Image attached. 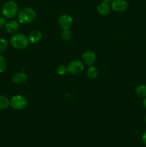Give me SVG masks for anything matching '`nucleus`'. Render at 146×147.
I'll return each instance as SVG.
<instances>
[{
  "label": "nucleus",
  "instance_id": "obj_1",
  "mask_svg": "<svg viewBox=\"0 0 146 147\" xmlns=\"http://www.w3.org/2000/svg\"><path fill=\"white\" fill-rule=\"evenodd\" d=\"M29 38L22 33H14L10 38V44L14 48L23 50L29 45Z\"/></svg>",
  "mask_w": 146,
  "mask_h": 147
},
{
  "label": "nucleus",
  "instance_id": "obj_2",
  "mask_svg": "<svg viewBox=\"0 0 146 147\" xmlns=\"http://www.w3.org/2000/svg\"><path fill=\"white\" fill-rule=\"evenodd\" d=\"M35 10L33 8L29 7H24L19 10L17 14V18H18V22L21 24H29L31 22L34 21L36 18Z\"/></svg>",
  "mask_w": 146,
  "mask_h": 147
},
{
  "label": "nucleus",
  "instance_id": "obj_3",
  "mask_svg": "<svg viewBox=\"0 0 146 147\" xmlns=\"http://www.w3.org/2000/svg\"><path fill=\"white\" fill-rule=\"evenodd\" d=\"M19 12V6L15 1H9L3 5L1 14L5 18L12 19L17 15Z\"/></svg>",
  "mask_w": 146,
  "mask_h": 147
},
{
  "label": "nucleus",
  "instance_id": "obj_4",
  "mask_svg": "<svg viewBox=\"0 0 146 147\" xmlns=\"http://www.w3.org/2000/svg\"><path fill=\"white\" fill-rule=\"evenodd\" d=\"M28 100L22 95H14L10 99V106L14 110H22L27 107Z\"/></svg>",
  "mask_w": 146,
  "mask_h": 147
},
{
  "label": "nucleus",
  "instance_id": "obj_5",
  "mask_svg": "<svg viewBox=\"0 0 146 147\" xmlns=\"http://www.w3.org/2000/svg\"><path fill=\"white\" fill-rule=\"evenodd\" d=\"M68 72L73 76H77L82 73L84 70V63L82 61L74 60L70 62L67 66Z\"/></svg>",
  "mask_w": 146,
  "mask_h": 147
},
{
  "label": "nucleus",
  "instance_id": "obj_6",
  "mask_svg": "<svg viewBox=\"0 0 146 147\" xmlns=\"http://www.w3.org/2000/svg\"><path fill=\"white\" fill-rule=\"evenodd\" d=\"M59 27L62 30H70L73 25V19L69 14H62L58 20Z\"/></svg>",
  "mask_w": 146,
  "mask_h": 147
},
{
  "label": "nucleus",
  "instance_id": "obj_7",
  "mask_svg": "<svg viewBox=\"0 0 146 147\" xmlns=\"http://www.w3.org/2000/svg\"><path fill=\"white\" fill-rule=\"evenodd\" d=\"M111 9L115 12H124L127 9L128 4L126 0H113L111 2Z\"/></svg>",
  "mask_w": 146,
  "mask_h": 147
},
{
  "label": "nucleus",
  "instance_id": "obj_8",
  "mask_svg": "<svg viewBox=\"0 0 146 147\" xmlns=\"http://www.w3.org/2000/svg\"><path fill=\"white\" fill-rule=\"evenodd\" d=\"M82 60L84 65L91 66L96 61V54L92 50H86L82 55Z\"/></svg>",
  "mask_w": 146,
  "mask_h": 147
},
{
  "label": "nucleus",
  "instance_id": "obj_9",
  "mask_svg": "<svg viewBox=\"0 0 146 147\" xmlns=\"http://www.w3.org/2000/svg\"><path fill=\"white\" fill-rule=\"evenodd\" d=\"M5 30L9 34H14L19 28V22L17 20H10L6 23Z\"/></svg>",
  "mask_w": 146,
  "mask_h": 147
},
{
  "label": "nucleus",
  "instance_id": "obj_10",
  "mask_svg": "<svg viewBox=\"0 0 146 147\" xmlns=\"http://www.w3.org/2000/svg\"><path fill=\"white\" fill-rule=\"evenodd\" d=\"M111 6L107 1H102L97 6V11L102 16H107L110 13Z\"/></svg>",
  "mask_w": 146,
  "mask_h": 147
},
{
  "label": "nucleus",
  "instance_id": "obj_11",
  "mask_svg": "<svg viewBox=\"0 0 146 147\" xmlns=\"http://www.w3.org/2000/svg\"><path fill=\"white\" fill-rule=\"evenodd\" d=\"M29 41L32 44H37L42 39V34L40 30H33L29 34Z\"/></svg>",
  "mask_w": 146,
  "mask_h": 147
},
{
  "label": "nucleus",
  "instance_id": "obj_12",
  "mask_svg": "<svg viewBox=\"0 0 146 147\" xmlns=\"http://www.w3.org/2000/svg\"><path fill=\"white\" fill-rule=\"evenodd\" d=\"M27 75L24 72H19L15 73L12 77V82L15 84H21L27 81Z\"/></svg>",
  "mask_w": 146,
  "mask_h": 147
},
{
  "label": "nucleus",
  "instance_id": "obj_13",
  "mask_svg": "<svg viewBox=\"0 0 146 147\" xmlns=\"http://www.w3.org/2000/svg\"><path fill=\"white\" fill-rule=\"evenodd\" d=\"M99 75V70L97 69V67L95 66H93L91 65L90 66L88 69H87V77L89 78L90 79H95Z\"/></svg>",
  "mask_w": 146,
  "mask_h": 147
},
{
  "label": "nucleus",
  "instance_id": "obj_14",
  "mask_svg": "<svg viewBox=\"0 0 146 147\" xmlns=\"http://www.w3.org/2000/svg\"><path fill=\"white\" fill-rule=\"evenodd\" d=\"M10 106V100L5 96L0 95V110L3 111L8 109Z\"/></svg>",
  "mask_w": 146,
  "mask_h": 147
},
{
  "label": "nucleus",
  "instance_id": "obj_15",
  "mask_svg": "<svg viewBox=\"0 0 146 147\" xmlns=\"http://www.w3.org/2000/svg\"><path fill=\"white\" fill-rule=\"evenodd\" d=\"M135 93L138 97L143 98L146 97V86L145 85H139L135 89Z\"/></svg>",
  "mask_w": 146,
  "mask_h": 147
},
{
  "label": "nucleus",
  "instance_id": "obj_16",
  "mask_svg": "<svg viewBox=\"0 0 146 147\" xmlns=\"http://www.w3.org/2000/svg\"><path fill=\"white\" fill-rule=\"evenodd\" d=\"M72 37V34L71 31L70 30H62L61 33V38L64 41H70L71 40Z\"/></svg>",
  "mask_w": 146,
  "mask_h": 147
},
{
  "label": "nucleus",
  "instance_id": "obj_17",
  "mask_svg": "<svg viewBox=\"0 0 146 147\" xmlns=\"http://www.w3.org/2000/svg\"><path fill=\"white\" fill-rule=\"evenodd\" d=\"M56 72L59 76H64L68 72V69H67V66L64 65H60L57 66Z\"/></svg>",
  "mask_w": 146,
  "mask_h": 147
},
{
  "label": "nucleus",
  "instance_id": "obj_18",
  "mask_svg": "<svg viewBox=\"0 0 146 147\" xmlns=\"http://www.w3.org/2000/svg\"><path fill=\"white\" fill-rule=\"evenodd\" d=\"M8 47V42L4 37H0V54L7 50Z\"/></svg>",
  "mask_w": 146,
  "mask_h": 147
},
{
  "label": "nucleus",
  "instance_id": "obj_19",
  "mask_svg": "<svg viewBox=\"0 0 146 147\" xmlns=\"http://www.w3.org/2000/svg\"><path fill=\"white\" fill-rule=\"evenodd\" d=\"M7 67V62L5 57L0 54V73H3Z\"/></svg>",
  "mask_w": 146,
  "mask_h": 147
},
{
  "label": "nucleus",
  "instance_id": "obj_20",
  "mask_svg": "<svg viewBox=\"0 0 146 147\" xmlns=\"http://www.w3.org/2000/svg\"><path fill=\"white\" fill-rule=\"evenodd\" d=\"M6 23H7V21H6L5 17L4 16H0V29H2L3 27H5Z\"/></svg>",
  "mask_w": 146,
  "mask_h": 147
},
{
  "label": "nucleus",
  "instance_id": "obj_21",
  "mask_svg": "<svg viewBox=\"0 0 146 147\" xmlns=\"http://www.w3.org/2000/svg\"><path fill=\"white\" fill-rule=\"evenodd\" d=\"M142 140H143V142L144 143V144L146 146V131L143 134V136H142Z\"/></svg>",
  "mask_w": 146,
  "mask_h": 147
},
{
  "label": "nucleus",
  "instance_id": "obj_22",
  "mask_svg": "<svg viewBox=\"0 0 146 147\" xmlns=\"http://www.w3.org/2000/svg\"><path fill=\"white\" fill-rule=\"evenodd\" d=\"M143 107H144L145 109H146V97H145L144 98H143Z\"/></svg>",
  "mask_w": 146,
  "mask_h": 147
},
{
  "label": "nucleus",
  "instance_id": "obj_23",
  "mask_svg": "<svg viewBox=\"0 0 146 147\" xmlns=\"http://www.w3.org/2000/svg\"><path fill=\"white\" fill-rule=\"evenodd\" d=\"M102 1H107V2H110V1H113V0H102Z\"/></svg>",
  "mask_w": 146,
  "mask_h": 147
}]
</instances>
